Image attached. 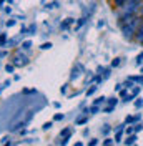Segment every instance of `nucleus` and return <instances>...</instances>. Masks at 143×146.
I'll use <instances>...</instances> for the list:
<instances>
[{"mask_svg":"<svg viewBox=\"0 0 143 146\" xmlns=\"http://www.w3.org/2000/svg\"><path fill=\"white\" fill-rule=\"evenodd\" d=\"M136 25H138V18L132 17L125 25H123V35H125L126 38H132V36H133L135 28H136Z\"/></svg>","mask_w":143,"mask_h":146,"instance_id":"f257e3e1","label":"nucleus"},{"mask_svg":"<svg viewBox=\"0 0 143 146\" xmlns=\"http://www.w3.org/2000/svg\"><path fill=\"white\" fill-rule=\"evenodd\" d=\"M136 40L140 43H143V22H142V25H140V28L136 30Z\"/></svg>","mask_w":143,"mask_h":146,"instance_id":"f03ea898","label":"nucleus"},{"mask_svg":"<svg viewBox=\"0 0 143 146\" xmlns=\"http://www.w3.org/2000/svg\"><path fill=\"white\" fill-rule=\"evenodd\" d=\"M135 141H136V136H135V135H132V136H128V138H126L125 145H126V146H130V145H133Z\"/></svg>","mask_w":143,"mask_h":146,"instance_id":"7ed1b4c3","label":"nucleus"},{"mask_svg":"<svg viewBox=\"0 0 143 146\" xmlns=\"http://www.w3.org/2000/svg\"><path fill=\"white\" fill-rule=\"evenodd\" d=\"M128 82H136V83H143V78L142 76H130Z\"/></svg>","mask_w":143,"mask_h":146,"instance_id":"20e7f679","label":"nucleus"},{"mask_svg":"<svg viewBox=\"0 0 143 146\" xmlns=\"http://www.w3.org/2000/svg\"><path fill=\"white\" fill-rule=\"evenodd\" d=\"M70 23H73V18H67V22H65V23H62V28H67Z\"/></svg>","mask_w":143,"mask_h":146,"instance_id":"39448f33","label":"nucleus"},{"mask_svg":"<svg viewBox=\"0 0 143 146\" xmlns=\"http://www.w3.org/2000/svg\"><path fill=\"white\" fill-rule=\"evenodd\" d=\"M135 106H136V108H142V106H143V100H142V98H138V100L135 101Z\"/></svg>","mask_w":143,"mask_h":146,"instance_id":"423d86ee","label":"nucleus"},{"mask_svg":"<svg viewBox=\"0 0 143 146\" xmlns=\"http://www.w3.org/2000/svg\"><path fill=\"white\" fill-rule=\"evenodd\" d=\"M107 100V98H105V96H100V98H97V100H95V105H97V106H98L100 103H103V101Z\"/></svg>","mask_w":143,"mask_h":146,"instance_id":"0eeeda50","label":"nucleus"},{"mask_svg":"<svg viewBox=\"0 0 143 146\" xmlns=\"http://www.w3.org/2000/svg\"><path fill=\"white\" fill-rule=\"evenodd\" d=\"M5 42H7V35L3 33V35H0V45H5Z\"/></svg>","mask_w":143,"mask_h":146,"instance_id":"6e6552de","label":"nucleus"},{"mask_svg":"<svg viewBox=\"0 0 143 146\" xmlns=\"http://www.w3.org/2000/svg\"><path fill=\"white\" fill-rule=\"evenodd\" d=\"M125 2H126V0H115V5H116V7H123V5H125Z\"/></svg>","mask_w":143,"mask_h":146,"instance_id":"1a4fd4ad","label":"nucleus"},{"mask_svg":"<svg viewBox=\"0 0 143 146\" xmlns=\"http://www.w3.org/2000/svg\"><path fill=\"white\" fill-rule=\"evenodd\" d=\"M30 46H32V42H23L22 43V48H25V50H28Z\"/></svg>","mask_w":143,"mask_h":146,"instance_id":"9d476101","label":"nucleus"},{"mask_svg":"<svg viewBox=\"0 0 143 146\" xmlns=\"http://www.w3.org/2000/svg\"><path fill=\"white\" fill-rule=\"evenodd\" d=\"M60 136H63V138H67V136H70V131H68V129H63L62 133H60Z\"/></svg>","mask_w":143,"mask_h":146,"instance_id":"9b49d317","label":"nucleus"},{"mask_svg":"<svg viewBox=\"0 0 143 146\" xmlns=\"http://www.w3.org/2000/svg\"><path fill=\"white\" fill-rule=\"evenodd\" d=\"M53 119H55V121H60V119H63V115H62V113H57Z\"/></svg>","mask_w":143,"mask_h":146,"instance_id":"f8f14e48","label":"nucleus"},{"mask_svg":"<svg viewBox=\"0 0 143 146\" xmlns=\"http://www.w3.org/2000/svg\"><path fill=\"white\" fill-rule=\"evenodd\" d=\"M108 103H110V106H116V98H110Z\"/></svg>","mask_w":143,"mask_h":146,"instance_id":"ddd939ff","label":"nucleus"},{"mask_svg":"<svg viewBox=\"0 0 143 146\" xmlns=\"http://www.w3.org/2000/svg\"><path fill=\"white\" fill-rule=\"evenodd\" d=\"M95 91H97V86H92V88H90V90L87 91V95H93Z\"/></svg>","mask_w":143,"mask_h":146,"instance_id":"4468645a","label":"nucleus"},{"mask_svg":"<svg viewBox=\"0 0 143 146\" xmlns=\"http://www.w3.org/2000/svg\"><path fill=\"white\" fill-rule=\"evenodd\" d=\"M83 123H87V118H78L77 119V125H83Z\"/></svg>","mask_w":143,"mask_h":146,"instance_id":"2eb2a0df","label":"nucleus"},{"mask_svg":"<svg viewBox=\"0 0 143 146\" xmlns=\"http://www.w3.org/2000/svg\"><path fill=\"white\" fill-rule=\"evenodd\" d=\"M50 46H52V43H43V45L40 46V48H42V50H48Z\"/></svg>","mask_w":143,"mask_h":146,"instance_id":"dca6fc26","label":"nucleus"},{"mask_svg":"<svg viewBox=\"0 0 143 146\" xmlns=\"http://www.w3.org/2000/svg\"><path fill=\"white\" fill-rule=\"evenodd\" d=\"M120 65V58H115L113 62H112V66H118Z\"/></svg>","mask_w":143,"mask_h":146,"instance_id":"f3484780","label":"nucleus"},{"mask_svg":"<svg viewBox=\"0 0 143 146\" xmlns=\"http://www.w3.org/2000/svg\"><path fill=\"white\" fill-rule=\"evenodd\" d=\"M5 70H7L9 73H12V72H13V65H7V66H5Z\"/></svg>","mask_w":143,"mask_h":146,"instance_id":"a211bd4d","label":"nucleus"},{"mask_svg":"<svg viewBox=\"0 0 143 146\" xmlns=\"http://www.w3.org/2000/svg\"><path fill=\"white\" fill-rule=\"evenodd\" d=\"M52 128V123H45L43 125V129H50Z\"/></svg>","mask_w":143,"mask_h":146,"instance_id":"6ab92c4d","label":"nucleus"},{"mask_svg":"<svg viewBox=\"0 0 143 146\" xmlns=\"http://www.w3.org/2000/svg\"><path fill=\"white\" fill-rule=\"evenodd\" d=\"M110 133V126H105L103 128V135H108Z\"/></svg>","mask_w":143,"mask_h":146,"instance_id":"aec40b11","label":"nucleus"},{"mask_svg":"<svg viewBox=\"0 0 143 146\" xmlns=\"http://www.w3.org/2000/svg\"><path fill=\"white\" fill-rule=\"evenodd\" d=\"M136 60H138V65L142 63V60H143V52H142L140 55H138V58H136Z\"/></svg>","mask_w":143,"mask_h":146,"instance_id":"412c9836","label":"nucleus"},{"mask_svg":"<svg viewBox=\"0 0 143 146\" xmlns=\"http://www.w3.org/2000/svg\"><path fill=\"white\" fill-rule=\"evenodd\" d=\"M90 111H92V113H97V111H98V106H97V105H95V106H92Z\"/></svg>","mask_w":143,"mask_h":146,"instance_id":"4be33fe9","label":"nucleus"},{"mask_svg":"<svg viewBox=\"0 0 143 146\" xmlns=\"http://www.w3.org/2000/svg\"><path fill=\"white\" fill-rule=\"evenodd\" d=\"M113 108H115V106H108V108H105V111H107V113H110V111H113Z\"/></svg>","mask_w":143,"mask_h":146,"instance_id":"5701e85b","label":"nucleus"},{"mask_svg":"<svg viewBox=\"0 0 143 146\" xmlns=\"http://www.w3.org/2000/svg\"><path fill=\"white\" fill-rule=\"evenodd\" d=\"M135 131V128H128V129H126V135H130V133H133Z\"/></svg>","mask_w":143,"mask_h":146,"instance_id":"b1692460","label":"nucleus"},{"mask_svg":"<svg viewBox=\"0 0 143 146\" xmlns=\"http://www.w3.org/2000/svg\"><path fill=\"white\" fill-rule=\"evenodd\" d=\"M97 145V139H92V141H90V145L88 146H95Z\"/></svg>","mask_w":143,"mask_h":146,"instance_id":"393cba45","label":"nucleus"},{"mask_svg":"<svg viewBox=\"0 0 143 146\" xmlns=\"http://www.w3.org/2000/svg\"><path fill=\"white\" fill-rule=\"evenodd\" d=\"M75 146H83V145H82V143H77V145H75Z\"/></svg>","mask_w":143,"mask_h":146,"instance_id":"a878e982","label":"nucleus"},{"mask_svg":"<svg viewBox=\"0 0 143 146\" xmlns=\"http://www.w3.org/2000/svg\"><path fill=\"white\" fill-rule=\"evenodd\" d=\"M142 15H143V7H142Z\"/></svg>","mask_w":143,"mask_h":146,"instance_id":"bb28decb","label":"nucleus"},{"mask_svg":"<svg viewBox=\"0 0 143 146\" xmlns=\"http://www.w3.org/2000/svg\"><path fill=\"white\" fill-rule=\"evenodd\" d=\"M103 146H110V145H103Z\"/></svg>","mask_w":143,"mask_h":146,"instance_id":"cd10ccee","label":"nucleus"}]
</instances>
